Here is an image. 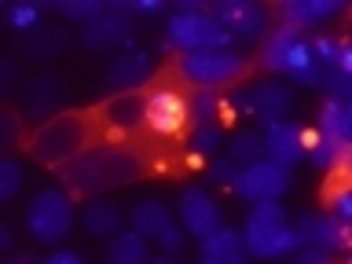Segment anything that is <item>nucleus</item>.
Instances as JSON below:
<instances>
[{"instance_id":"1","label":"nucleus","mask_w":352,"mask_h":264,"mask_svg":"<svg viewBox=\"0 0 352 264\" xmlns=\"http://www.w3.org/2000/svg\"><path fill=\"white\" fill-rule=\"evenodd\" d=\"M147 162L140 158L132 147L121 143H88L81 154H74L70 162L59 165V187L70 195H103L114 187H129L136 184Z\"/></svg>"},{"instance_id":"2","label":"nucleus","mask_w":352,"mask_h":264,"mask_svg":"<svg viewBox=\"0 0 352 264\" xmlns=\"http://www.w3.org/2000/svg\"><path fill=\"white\" fill-rule=\"evenodd\" d=\"M239 235H242V246H246V257H261V261L290 257V253L301 246V239H297L290 217H286V209L279 202L250 206Z\"/></svg>"},{"instance_id":"3","label":"nucleus","mask_w":352,"mask_h":264,"mask_svg":"<svg viewBox=\"0 0 352 264\" xmlns=\"http://www.w3.org/2000/svg\"><path fill=\"white\" fill-rule=\"evenodd\" d=\"M261 63H264V70L290 77L294 85H305V88L323 85V66H319V59L312 55V44H308V37L294 26H275L268 37H264Z\"/></svg>"},{"instance_id":"4","label":"nucleus","mask_w":352,"mask_h":264,"mask_svg":"<svg viewBox=\"0 0 352 264\" xmlns=\"http://www.w3.org/2000/svg\"><path fill=\"white\" fill-rule=\"evenodd\" d=\"M92 143V118L81 110H63L48 121H41L30 136V158L41 165L59 169L63 162H70L74 154H81Z\"/></svg>"},{"instance_id":"5","label":"nucleus","mask_w":352,"mask_h":264,"mask_svg":"<svg viewBox=\"0 0 352 264\" xmlns=\"http://www.w3.org/2000/svg\"><path fill=\"white\" fill-rule=\"evenodd\" d=\"M77 220V206H74V195L63 191V187H41L37 195L30 198L26 206V231L44 246H55L70 235Z\"/></svg>"},{"instance_id":"6","label":"nucleus","mask_w":352,"mask_h":264,"mask_svg":"<svg viewBox=\"0 0 352 264\" xmlns=\"http://www.w3.org/2000/svg\"><path fill=\"white\" fill-rule=\"evenodd\" d=\"M176 74L191 88H224L235 85L246 74V59L235 48H202V52H184L176 55Z\"/></svg>"},{"instance_id":"7","label":"nucleus","mask_w":352,"mask_h":264,"mask_svg":"<svg viewBox=\"0 0 352 264\" xmlns=\"http://www.w3.org/2000/svg\"><path fill=\"white\" fill-rule=\"evenodd\" d=\"M228 44H231V37L220 30V22L206 8H191V11L176 8L165 19V48H176L180 55L202 52V48H228Z\"/></svg>"},{"instance_id":"8","label":"nucleus","mask_w":352,"mask_h":264,"mask_svg":"<svg viewBox=\"0 0 352 264\" xmlns=\"http://www.w3.org/2000/svg\"><path fill=\"white\" fill-rule=\"evenodd\" d=\"M15 96H19V114L30 118V121H48L55 114H63L74 99L70 81H66L63 74H52V70H41V74L26 77Z\"/></svg>"},{"instance_id":"9","label":"nucleus","mask_w":352,"mask_h":264,"mask_svg":"<svg viewBox=\"0 0 352 264\" xmlns=\"http://www.w3.org/2000/svg\"><path fill=\"white\" fill-rule=\"evenodd\" d=\"M242 202L257 206V202H279V198L290 191V169L275 165L272 158H257L250 165H239L235 184H231Z\"/></svg>"},{"instance_id":"10","label":"nucleus","mask_w":352,"mask_h":264,"mask_svg":"<svg viewBox=\"0 0 352 264\" xmlns=\"http://www.w3.org/2000/svg\"><path fill=\"white\" fill-rule=\"evenodd\" d=\"M228 107L235 110V114H253L257 121H264V125H272V121H283L290 114L294 92H290V85H283V81H257L250 88H235L228 99Z\"/></svg>"},{"instance_id":"11","label":"nucleus","mask_w":352,"mask_h":264,"mask_svg":"<svg viewBox=\"0 0 352 264\" xmlns=\"http://www.w3.org/2000/svg\"><path fill=\"white\" fill-rule=\"evenodd\" d=\"M132 37H136L132 15H125L118 4H107L103 15H96L92 22L81 26L77 44L85 52H125V48H132Z\"/></svg>"},{"instance_id":"12","label":"nucleus","mask_w":352,"mask_h":264,"mask_svg":"<svg viewBox=\"0 0 352 264\" xmlns=\"http://www.w3.org/2000/svg\"><path fill=\"white\" fill-rule=\"evenodd\" d=\"M143 129H151L154 136H162V140L180 136L187 129L184 92H176L169 85H154L151 92H143Z\"/></svg>"},{"instance_id":"13","label":"nucleus","mask_w":352,"mask_h":264,"mask_svg":"<svg viewBox=\"0 0 352 264\" xmlns=\"http://www.w3.org/2000/svg\"><path fill=\"white\" fill-rule=\"evenodd\" d=\"M151 77H154V55L143 48H125L107 63L103 85L110 92H140Z\"/></svg>"},{"instance_id":"14","label":"nucleus","mask_w":352,"mask_h":264,"mask_svg":"<svg viewBox=\"0 0 352 264\" xmlns=\"http://www.w3.org/2000/svg\"><path fill=\"white\" fill-rule=\"evenodd\" d=\"M176 213H180V228L187 231L191 239H202L209 235L213 228L224 224V213H220V202L213 195L206 191V187H184V195H180V206H176Z\"/></svg>"},{"instance_id":"15","label":"nucleus","mask_w":352,"mask_h":264,"mask_svg":"<svg viewBox=\"0 0 352 264\" xmlns=\"http://www.w3.org/2000/svg\"><path fill=\"white\" fill-rule=\"evenodd\" d=\"M297 239H301V246H323V250H349L352 242V224H345V220L330 217L327 209H316V213H305L297 217Z\"/></svg>"},{"instance_id":"16","label":"nucleus","mask_w":352,"mask_h":264,"mask_svg":"<svg viewBox=\"0 0 352 264\" xmlns=\"http://www.w3.org/2000/svg\"><path fill=\"white\" fill-rule=\"evenodd\" d=\"M209 15L220 22V30L228 33L231 41H253L261 37L264 30V8L253 4V0H213V8H209Z\"/></svg>"},{"instance_id":"17","label":"nucleus","mask_w":352,"mask_h":264,"mask_svg":"<svg viewBox=\"0 0 352 264\" xmlns=\"http://www.w3.org/2000/svg\"><path fill=\"white\" fill-rule=\"evenodd\" d=\"M261 143H264V158H272L275 165L283 169H294L297 162H305V140H301V125L290 118L283 121H272L264 125L261 132Z\"/></svg>"},{"instance_id":"18","label":"nucleus","mask_w":352,"mask_h":264,"mask_svg":"<svg viewBox=\"0 0 352 264\" xmlns=\"http://www.w3.org/2000/svg\"><path fill=\"white\" fill-rule=\"evenodd\" d=\"M70 44V33L63 26H52V22H37L26 33H15V52L30 63H52L59 59Z\"/></svg>"},{"instance_id":"19","label":"nucleus","mask_w":352,"mask_h":264,"mask_svg":"<svg viewBox=\"0 0 352 264\" xmlns=\"http://www.w3.org/2000/svg\"><path fill=\"white\" fill-rule=\"evenodd\" d=\"M316 136L330 143V147L352 154V103H338V99H323L316 118Z\"/></svg>"},{"instance_id":"20","label":"nucleus","mask_w":352,"mask_h":264,"mask_svg":"<svg viewBox=\"0 0 352 264\" xmlns=\"http://www.w3.org/2000/svg\"><path fill=\"white\" fill-rule=\"evenodd\" d=\"M198 264H246V246H242L239 228L220 224L198 239Z\"/></svg>"},{"instance_id":"21","label":"nucleus","mask_w":352,"mask_h":264,"mask_svg":"<svg viewBox=\"0 0 352 264\" xmlns=\"http://www.w3.org/2000/svg\"><path fill=\"white\" fill-rule=\"evenodd\" d=\"M341 4L345 0H283L279 4V19H283V26H294V30H316V26H323L327 19H334Z\"/></svg>"},{"instance_id":"22","label":"nucleus","mask_w":352,"mask_h":264,"mask_svg":"<svg viewBox=\"0 0 352 264\" xmlns=\"http://www.w3.org/2000/svg\"><path fill=\"white\" fill-rule=\"evenodd\" d=\"M99 118L110 132H132L143 125V92H114L99 107Z\"/></svg>"},{"instance_id":"23","label":"nucleus","mask_w":352,"mask_h":264,"mask_svg":"<svg viewBox=\"0 0 352 264\" xmlns=\"http://www.w3.org/2000/svg\"><path fill=\"white\" fill-rule=\"evenodd\" d=\"M173 224V209L162 202V198H140L136 206L129 209V231H136L140 239H158L165 228Z\"/></svg>"},{"instance_id":"24","label":"nucleus","mask_w":352,"mask_h":264,"mask_svg":"<svg viewBox=\"0 0 352 264\" xmlns=\"http://www.w3.org/2000/svg\"><path fill=\"white\" fill-rule=\"evenodd\" d=\"M121 217L125 213H121L118 202L96 195V198H88L85 209H81V228L88 231V235H96V239H110V235L121 231Z\"/></svg>"},{"instance_id":"25","label":"nucleus","mask_w":352,"mask_h":264,"mask_svg":"<svg viewBox=\"0 0 352 264\" xmlns=\"http://www.w3.org/2000/svg\"><path fill=\"white\" fill-rule=\"evenodd\" d=\"M103 257L107 264H147V239H140L136 231H118L107 239Z\"/></svg>"},{"instance_id":"26","label":"nucleus","mask_w":352,"mask_h":264,"mask_svg":"<svg viewBox=\"0 0 352 264\" xmlns=\"http://www.w3.org/2000/svg\"><path fill=\"white\" fill-rule=\"evenodd\" d=\"M349 169H338L330 173V184H327V213L345 220V224H352V187H349Z\"/></svg>"},{"instance_id":"27","label":"nucleus","mask_w":352,"mask_h":264,"mask_svg":"<svg viewBox=\"0 0 352 264\" xmlns=\"http://www.w3.org/2000/svg\"><path fill=\"white\" fill-rule=\"evenodd\" d=\"M184 103H187V125H209V121H217L220 107H224L213 88H195V92L184 96Z\"/></svg>"},{"instance_id":"28","label":"nucleus","mask_w":352,"mask_h":264,"mask_svg":"<svg viewBox=\"0 0 352 264\" xmlns=\"http://www.w3.org/2000/svg\"><path fill=\"white\" fill-rule=\"evenodd\" d=\"M228 158L235 162V165H250V162L264 158L261 132L257 129H239L235 136H231V143H228Z\"/></svg>"},{"instance_id":"29","label":"nucleus","mask_w":352,"mask_h":264,"mask_svg":"<svg viewBox=\"0 0 352 264\" xmlns=\"http://www.w3.org/2000/svg\"><path fill=\"white\" fill-rule=\"evenodd\" d=\"M66 22H77V26H85V22H92L96 15H103L107 11V0H55L52 4Z\"/></svg>"},{"instance_id":"30","label":"nucleus","mask_w":352,"mask_h":264,"mask_svg":"<svg viewBox=\"0 0 352 264\" xmlns=\"http://www.w3.org/2000/svg\"><path fill=\"white\" fill-rule=\"evenodd\" d=\"M41 8L44 4H37V0H11L8 11H4V22L15 33H26L30 26H37V22H41Z\"/></svg>"},{"instance_id":"31","label":"nucleus","mask_w":352,"mask_h":264,"mask_svg":"<svg viewBox=\"0 0 352 264\" xmlns=\"http://www.w3.org/2000/svg\"><path fill=\"white\" fill-rule=\"evenodd\" d=\"M22 136H26V125H22V114L0 103V154H8L11 147H19Z\"/></svg>"},{"instance_id":"32","label":"nucleus","mask_w":352,"mask_h":264,"mask_svg":"<svg viewBox=\"0 0 352 264\" xmlns=\"http://www.w3.org/2000/svg\"><path fill=\"white\" fill-rule=\"evenodd\" d=\"M327 92V99H338V103H349L352 96V70L345 66H327L323 70V85H319Z\"/></svg>"},{"instance_id":"33","label":"nucleus","mask_w":352,"mask_h":264,"mask_svg":"<svg viewBox=\"0 0 352 264\" xmlns=\"http://www.w3.org/2000/svg\"><path fill=\"white\" fill-rule=\"evenodd\" d=\"M220 147V125L209 121V125H191V136H187V151L198 154V158H209Z\"/></svg>"},{"instance_id":"34","label":"nucleus","mask_w":352,"mask_h":264,"mask_svg":"<svg viewBox=\"0 0 352 264\" xmlns=\"http://www.w3.org/2000/svg\"><path fill=\"white\" fill-rule=\"evenodd\" d=\"M22 187V162L11 154H0V206L11 202Z\"/></svg>"},{"instance_id":"35","label":"nucleus","mask_w":352,"mask_h":264,"mask_svg":"<svg viewBox=\"0 0 352 264\" xmlns=\"http://www.w3.org/2000/svg\"><path fill=\"white\" fill-rule=\"evenodd\" d=\"M235 173H239V165L228 158H209L206 162V184H213V187H231L235 184Z\"/></svg>"},{"instance_id":"36","label":"nucleus","mask_w":352,"mask_h":264,"mask_svg":"<svg viewBox=\"0 0 352 264\" xmlns=\"http://www.w3.org/2000/svg\"><path fill=\"white\" fill-rule=\"evenodd\" d=\"M19 85H22V66H19V59L0 55V103H4L8 96H15Z\"/></svg>"},{"instance_id":"37","label":"nucleus","mask_w":352,"mask_h":264,"mask_svg":"<svg viewBox=\"0 0 352 264\" xmlns=\"http://www.w3.org/2000/svg\"><path fill=\"white\" fill-rule=\"evenodd\" d=\"M290 264H334V253L323 246H297L290 253Z\"/></svg>"},{"instance_id":"38","label":"nucleus","mask_w":352,"mask_h":264,"mask_svg":"<svg viewBox=\"0 0 352 264\" xmlns=\"http://www.w3.org/2000/svg\"><path fill=\"white\" fill-rule=\"evenodd\" d=\"M154 242H158V246H162L165 253H176V257H180V250H184V242H187V231H184L180 224H176V220H173V224L165 228V231H162V235L154 239Z\"/></svg>"},{"instance_id":"39","label":"nucleus","mask_w":352,"mask_h":264,"mask_svg":"<svg viewBox=\"0 0 352 264\" xmlns=\"http://www.w3.org/2000/svg\"><path fill=\"white\" fill-rule=\"evenodd\" d=\"M114 4L125 11V15H162L165 11L162 0H114Z\"/></svg>"},{"instance_id":"40","label":"nucleus","mask_w":352,"mask_h":264,"mask_svg":"<svg viewBox=\"0 0 352 264\" xmlns=\"http://www.w3.org/2000/svg\"><path fill=\"white\" fill-rule=\"evenodd\" d=\"M41 264H88V261L81 257V253H74V250H52Z\"/></svg>"},{"instance_id":"41","label":"nucleus","mask_w":352,"mask_h":264,"mask_svg":"<svg viewBox=\"0 0 352 264\" xmlns=\"http://www.w3.org/2000/svg\"><path fill=\"white\" fill-rule=\"evenodd\" d=\"M8 250H11V228L0 224V253H8Z\"/></svg>"},{"instance_id":"42","label":"nucleus","mask_w":352,"mask_h":264,"mask_svg":"<svg viewBox=\"0 0 352 264\" xmlns=\"http://www.w3.org/2000/svg\"><path fill=\"white\" fill-rule=\"evenodd\" d=\"M147 264H184V261L176 257V253H162V257H151Z\"/></svg>"},{"instance_id":"43","label":"nucleus","mask_w":352,"mask_h":264,"mask_svg":"<svg viewBox=\"0 0 352 264\" xmlns=\"http://www.w3.org/2000/svg\"><path fill=\"white\" fill-rule=\"evenodd\" d=\"M8 264H41V261H33L30 253H15V257H8Z\"/></svg>"},{"instance_id":"44","label":"nucleus","mask_w":352,"mask_h":264,"mask_svg":"<svg viewBox=\"0 0 352 264\" xmlns=\"http://www.w3.org/2000/svg\"><path fill=\"white\" fill-rule=\"evenodd\" d=\"M4 11H8V4H0V19H4Z\"/></svg>"}]
</instances>
